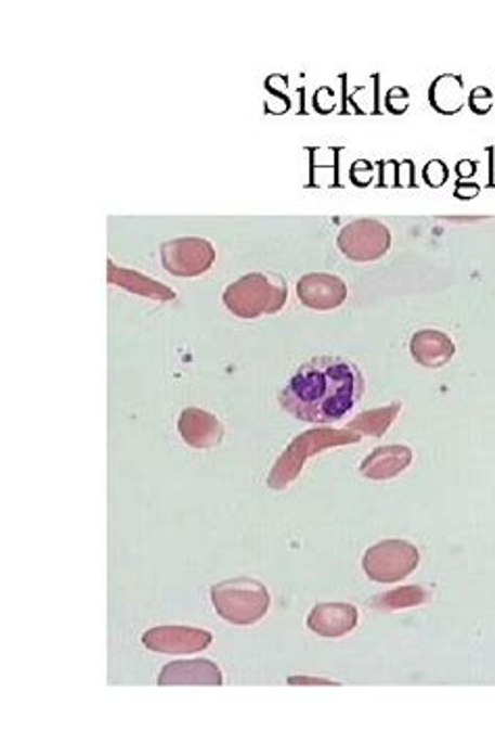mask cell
Returning <instances> with one entry per match:
<instances>
[{
  "label": "cell",
  "instance_id": "6da1fadb",
  "mask_svg": "<svg viewBox=\"0 0 495 743\" xmlns=\"http://www.w3.org/2000/svg\"><path fill=\"white\" fill-rule=\"evenodd\" d=\"M364 396L360 369L341 357L312 358L301 364L281 392L287 413L316 425L337 423Z\"/></svg>",
  "mask_w": 495,
  "mask_h": 743
},
{
  "label": "cell",
  "instance_id": "7a4b0ae2",
  "mask_svg": "<svg viewBox=\"0 0 495 743\" xmlns=\"http://www.w3.org/2000/svg\"><path fill=\"white\" fill-rule=\"evenodd\" d=\"M209 593L218 616L231 625H256L270 610L268 589L253 578L224 580L213 585Z\"/></svg>",
  "mask_w": 495,
  "mask_h": 743
},
{
  "label": "cell",
  "instance_id": "3957f363",
  "mask_svg": "<svg viewBox=\"0 0 495 743\" xmlns=\"http://www.w3.org/2000/svg\"><path fill=\"white\" fill-rule=\"evenodd\" d=\"M222 299L236 317L256 319L283 310L287 302V285L281 277L253 272L233 283Z\"/></svg>",
  "mask_w": 495,
  "mask_h": 743
},
{
  "label": "cell",
  "instance_id": "277c9868",
  "mask_svg": "<svg viewBox=\"0 0 495 743\" xmlns=\"http://www.w3.org/2000/svg\"><path fill=\"white\" fill-rule=\"evenodd\" d=\"M420 564L418 549L400 538H389L370 547L364 555V572L370 580L380 585H393L404 580Z\"/></svg>",
  "mask_w": 495,
  "mask_h": 743
},
{
  "label": "cell",
  "instance_id": "5b68a950",
  "mask_svg": "<svg viewBox=\"0 0 495 743\" xmlns=\"http://www.w3.org/2000/svg\"><path fill=\"white\" fill-rule=\"evenodd\" d=\"M341 443H355V436H350L346 432H324V430L303 434L301 438H297L289 446V450L283 454V459L274 465L270 479H268L270 488H274V490L285 488L292 477H297L299 470L303 467V463L310 454L318 452L324 446L341 445Z\"/></svg>",
  "mask_w": 495,
  "mask_h": 743
},
{
  "label": "cell",
  "instance_id": "8992f818",
  "mask_svg": "<svg viewBox=\"0 0 495 743\" xmlns=\"http://www.w3.org/2000/svg\"><path fill=\"white\" fill-rule=\"evenodd\" d=\"M339 249L355 262H373L391 247V233L379 220H355L337 239Z\"/></svg>",
  "mask_w": 495,
  "mask_h": 743
},
{
  "label": "cell",
  "instance_id": "52a82bcc",
  "mask_svg": "<svg viewBox=\"0 0 495 743\" xmlns=\"http://www.w3.org/2000/svg\"><path fill=\"white\" fill-rule=\"evenodd\" d=\"M213 643V635L191 626H155L143 635V645L151 652L168 655H191L205 652Z\"/></svg>",
  "mask_w": 495,
  "mask_h": 743
},
{
  "label": "cell",
  "instance_id": "ba28073f",
  "mask_svg": "<svg viewBox=\"0 0 495 743\" xmlns=\"http://www.w3.org/2000/svg\"><path fill=\"white\" fill-rule=\"evenodd\" d=\"M161 260L175 277H199L213 265L216 252L204 239H175L161 247Z\"/></svg>",
  "mask_w": 495,
  "mask_h": 743
},
{
  "label": "cell",
  "instance_id": "9c48e42d",
  "mask_svg": "<svg viewBox=\"0 0 495 743\" xmlns=\"http://www.w3.org/2000/svg\"><path fill=\"white\" fill-rule=\"evenodd\" d=\"M297 296L312 310H333L348 299V285L335 274L312 272L299 279Z\"/></svg>",
  "mask_w": 495,
  "mask_h": 743
},
{
  "label": "cell",
  "instance_id": "30bf717a",
  "mask_svg": "<svg viewBox=\"0 0 495 743\" xmlns=\"http://www.w3.org/2000/svg\"><path fill=\"white\" fill-rule=\"evenodd\" d=\"M355 626L357 610L351 603H318L308 616V628L326 639L346 637Z\"/></svg>",
  "mask_w": 495,
  "mask_h": 743
},
{
  "label": "cell",
  "instance_id": "8fae6325",
  "mask_svg": "<svg viewBox=\"0 0 495 743\" xmlns=\"http://www.w3.org/2000/svg\"><path fill=\"white\" fill-rule=\"evenodd\" d=\"M409 353L418 364L429 367V369H439L452 360L456 346L450 335L441 333L438 329H422L412 335Z\"/></svg>",
  "mask_w": 495,
  "mask_h": 743
},
{
  "label": "cell",
  "instance_id": "7c38bea8",
  "mask_svg": "<svg viewBox=\"0 0 495 743\" xmlns=\"http://www.w3.org/2000/svg\"><path fill=\"white\" fill-rule=\"evenodd\" d=\"M159 684H213L220 687L224 683L222 670L209 662V659H186V662H170L164 666Z\"/></svg>",
  "mask_w": 495,
  "mask_h": 743
},
{
  "label": "cell",
  "instance_id": "4fadbf2b",
  "mask_svg": "<svg viewBox=\"0 0 495 743\" xmlns=\"http://www.w3.org/2000/svg\"><path fill=\"white\" fill-rule=\"evenodd\" d=\"M178 430L182 438L186 440V445L195 446V448H211V446L220 445V440L224 438L222 423L201 409H186L180 415Z\"/></svg>",
  "mask_w": 495,
  "mask_h": 743
},
{
  "label": "cell",
  "instance_id": "5bb4252c",
  "mask_svg": "<svg viewBox=\"0 0 495 743\" xmlns=\"http://www.w3.org/2000/svg\"><path fill=\"white\" fill-rule=\"evenodd\" d=\"M412 459L414 454L408 446H380L360 465V472L368 479H391L400 476L412 463Z\"/></svg>",
  "mask_w": 495,
  "mask_h": 743
},
{
  "label": "cell",
  "instance_id": "9a60e30c",
  "mask_svg": "<svg viewBox=\"0 0 495 743\" xmlns=\"http://www.w3.org/2000/svg\"><path fill=\"white\" fill-rule=\"evenodd\" d=\"M429 101L439 114H458L465 105V80L456 74L439 76L429 89Z\"/></svg>",
  "mask_w": 495,
  "mask_h": 743
},
{
  "label": "cell",
  "instance_id": "2e32d148",
  "mask_svg": "<svg viewBox=\"0 0 495 743\" xmlns=\"http://www.w3.org/2000/svg\"><path fill=\"white\" fill-rule=\"evenodd\" d=\"M429 591H425L422 587H402L395 591L380 594L377 599L370 601V605L375 610H382V612H395V610H406V607H416L429 601Z\"/></svg>",
  "mask_w": 495,
  "mask_h": 743
},
{
  "label": "cell",
  "instance_id": "e0dca14e",
  "mask_svg": "<svg viewBox=\"0 0 495 743\" xmlns=\"http://www.w3.org/2000/svg\"><path fill=\"white\" fill-rule=\"evenodd\" d=\"M109 281L126 287V290H130V292L143 294V296L157 297V299H172L174 297V294L168 287H164L159 283H153L148 279H143V277H139L132 270H116V268L109 267Z\"/></svg>",
  "mask_w": 495,
  "mask_h": 743
},
{
  "label": "cell",
  "instance_id": "ac0fdd59",
  "mask_svg": "<svg viewBox=\"0 0 495 743\" xmlns=\"http://www.w3.org/2000/svg\"><path fill=\"white\" fill-rule=\"evenodd\" d=\"M492 103H494V94L492 90L485 89V87H479V89L472 90L470 99H468V105L474 114H487L492 110Z\"/></svg>",
  "mask_w": 495,
  "mask_h": 743
},
{
  "label": "cell",
  "instance_id": "d6986e66",
  "mask_svg": "<svg viewBox=\"0 0 495 743\" xmlns=\"http://www.w3.org/2000/svg\"><path fill=\"white\" fill-rule=\"evenodd\" d=\"M447 177H450V170H447V166L441 159H433V162H429L425 166V180L433 189H439L447 180Z\"/></svg>",
  "mask_w": 495,
  "mask_h": 743
},
{
  "label": "cell",
  "instance_id": "ffe728a7",
  "mask_svg": "<svg viewBox=\"0 0 495 743\" xmlns=\"http://www.w3.org/2000/svg\"><path fill=\"white\" fill-rule=\"evenodd\" d=\"M479 191H481V187L479 184H458L456 187V197H465V200H470V197H474V195H479Z\"/></svg>",
  "mask_w": 495,
  "mask_h": 743
},
{
  "label": "cell",
  "instance_id": "44dd1931",
  "mask_svg": "<svg viewBox=\"0 0 495 743\" xmlns=\"http://www.w3.org/2000/svg\"><path fill=\"white\" fill-rule=\"evenodd\" d=\"M474 172H477V162L465 159V162L458 164V177H460V179H468V177H472Z\"/></svg>",
  "mask_w": 495,
  "mask_h": 743
},
{
  "label": "cell",
  "instance_id": "7402d4cb",
  "mask_svg": "<svg viewBox=\"0 0 495 743\" xmlns=\"http://www.w3.org/2000/svg\"><path fill=\"white\" fill-rule=\"evenodd\" d=\"M289 684H339L337 681H326V679H312V677H291Z\"/></svg>",
  "mask_w": 495,
  "mask_h": 743
}]
</instances>
